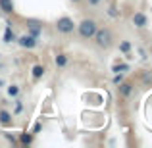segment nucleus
I'll use <instances>...</instances> for the list:
<instances>
[{"mask_svg": "<svg viewBox=\"0 0 152 148\" xmlns=\"http://www.w3.org/2000/svg\"><path fill=\"white\" fill-rule=\"evenodd\" d=\"M94 42H96L98 48H110L112 42H114V35H112L110 29H106V27H102V29H96V33L93 35Z\"/></svg>", "mask_w": 152, "mask_h": 148, "instance_id": "1", "label": "nucleus"}, {"mask_svg": "<svg viewBox=\"0 0 152 148\" xmlns=\"http://www.w3.org/2000/svg\"><path fill=\"white\" fill-rule=\"evenodd\" d=\"M75 27H77L79 35H81L83 39H93V35L96 33V29H98V23L94 21V19H83V21Z\"/></svg>", "mask_w": 152, "mask_h": 148, "instance_id": "2", "label": "nucleus"}, {"mask_svg": "<svg viewBox=\"0 0 152 148\" xmlns=\"http://www.w3.org/2000/svg\"><path fill=\"white\" fill-rule=\"evenodd\" d=\"M75 25H77V23H75L71 17H67V15H64V17H58V21H56V29H58V33H64V35L73 33Z\"/></svg>", "mask_w": 152, "mask_h": 148, "instance_id": "3", "label": "nucleus"}, {"mask_svg": "<svg viewBox=\"0 0 152 148\" xmlns=\"http://www.w3.org/2000/svg\"><path fill=\"white\" fill-rule=\"evenodd\" d=\"M15 42H18V44L21 46V48H27V50L35 48V46L39 44L37 37H33V35H21V37H18V39H15Z\"/></svg>", "mask_w": 152, "mask_h": 148, "instance_id": "4", "label": "nucleus"}, {"mask_svg": "<svg viewBox=\"0 0 152 148\" xmlns=\"http://www.w3.org/2000/svg\"><path fill=\"white\" fill-rule=\"evenodd\" d=\"M131 21H133V25H135V27H139V29H145V27L148 25V17H146L142 12H137V14H133Z\"/></svg>", "mask_w": 152, "mask_h": 148, "instance_id": "5", "label": "nucleus"}, {"mask_svg": "<svg viewBox=\"0 0 152 148\" xmlns=\"http://www.w3.org/2000/svg\"><path fill=\"white\" fill-rule=\"evenodd\" d=\"M118 93L121 94V96H131V93H133V85H131L129 81H121L118 85Z\"/></svg>", "mask_w": 152, "mask_h": 148, "instance_id": "6", "label": "nucleus"}, {"mask_svg": "<svg viewBox=\"0 0 152 148\" xmlns=\"http://www.w3.org/2000/svg\"><path fill=\"white\" fill-rule=\"evenodd\" d=\"M0 12L4 14H14V2L12 0H0Z\"/></svg>", "mask_w": 152, "mask_h": 148, "instance_id": "7", "label": "nucleus"}, {"mask_svg": "<svg viewBox=\"0 0 152 148\" xmlns=\"http://www.w3.org/2000/svg\"><path fill=\"white\" fill-rule=\"evenodd\" d=\"M0 123H2L4 127L6 125H12V114L6 110H0Z\"/></svg>", "mask_w": 152, "mask_h": 148, "instance_id": "8", "label": "nucleus"}, {"mask_svg": "<svg viewBox=\"0 0 152 148\" xmlns=\"http://www.w3.org/2000/svg\"><path fill=\"white\" fill-rule=\"evenodd\" d=\"M15 35H14V31H12V27L10 25H6V31H4V42H8V44H10V42H15Z\"/></svg>", "mask_w": 152, "mask_h": 148, "instance_id": "9", "label": "nucleus"}, {"mask_svg": "<svg viewBox=\"0 0 152 148\" xmlns=\"http://www.w3.org/2000/svg\"><path fill=\"white\" fill-rule=\"evenodd\" d=\"M31 71H33V79H41L42 75H45L46 69H45V66H41V63H35Z\"/></svg>", "mask_w": 152, "mask_h": 148, "instance_id": "10", "label": "nucleus"}, {"mask_svg": "<svg viewBox=\"0 0 152 148\" xmlns=\"http://www.w3.org/2000/svg\"><path fill=\"white\" fill-rule=\"evenodd\" d=\"M67 62H69L67 54H58V56L54 58V63H56L58 67H66V66H67Z\"/></svg>", "mask_w": 152, "mask_h": 148, "instance_id": "11", "label": "nucleus"}, {"mask_svg": "<svg viewBox=\"0 0 152 148\" xmlns=\"http://www.w3.org/2000/svg\"><path fill=\"white\" fill-rule=\"evenodd\" d=\"M112 71H114V73H125V71H129V66H127V63H115V66L112 67Z\"/></svg>", "mask_w": 152, "mask_h": 148, "instance_id": "12", "label": "nucleus"}, {"mask_svg": "<svg viewBox=\"0 0 152 148\" xmlns=\"http://www.w3.org/2000/svg\"><path fill=\"white\" fill-rule=\"evenodd\" d=\"M6 93H8V96H18V94H19V87L18 85H10V87H8V89H6Z\"/></svg>", "mask_w": 152, "mask_h": 148, "instance_id": "13", "label": "nucleus"}, {"mask_svg": "<svg viewBox=\"0 0 152 148\" xmlns=\"http://www.w3.org/2000/svg\"><path fill=\"white\" fill-rule=\"evenodd\" d=\"M119 50H121L123 54H129V50H131V42H129V41H121V42H119Z\"/></svg>", "mask_w": 152, "mask_h": 148, "instance_id": "14", "label": "nucleus"}, {"mask_svg": "<svg viewBox=\"0 0 152 148\" xmlns=\"http://www.w3.org/2000/svg\"><path fill=\"white\" fill-rule=\"evenodd\" d=\"M39 33H41V27H39L37 23H31V25H29V35H33V37H39Z\"/></svg>", "mask_w": 152, "mask_h": 148, "instance_id": "15", "label": "nucleus"}, {"mask_svg": "<svg viewBox=\"0 0 152 148\" xmlns=\"http://www.w3.org/2000/svg\"><path fill=\"white\" fill-rule=\"evenodd\" d=\"M142 83H145V85H150L152 83V73L150 71H145V73H142Z\"/></svg>", "mask_w": 152, "mask_h": 148, "instance_id": "16", "label": "nucleus"}, {"mask_svg": "<svg viewBox=\"0 0 152 148\" xmlns=\"http://www.w3.org/2000/svg\"><path fill=\"white\" fill-rule=\"evenodd\" d=\"M21 142L23 144H31L33 142V135H21Z\"/></svg>", "mask_w": 152, "mask_h": 148, "instance_id": "17", "label": "nucleus"}, {"mask_svg": "<svg viewBox=\"0 0 152 148\" xmlns=\"http://www.w3.org/2000/svg\"><path fill=\"white\" fill-rule=\"evenodd\" d=\"M123 81V73H115L114 75V85H119Z\"/></svg>", "mask_w": 152, "mask_h": 148, "instance_id": "18", "label": "nucleus"}, {"mask_svg": "<svg viewBox=\"0 0 152 148\" xmlns=\"http://www.w3.org/2000/svg\"><path fill=\"white\" fill-rule=\"evenodd\" d=\"M21 110H23V104L19 102V100H15V114H19Z\"/></svg>", "mask_w": 152, "mask_h": 148, "instance_id": "19", "label": "nucleus"}, {"mask_svg": "<svg viewBox=\"0 0 152 148\" xmlns=\"http://www.w3.org/2000/svg\"><path fill=\"white\" fill-rule=\"evenodd\" d=\"M100 2H102V0H89V4H91V6H98Z\"/></svg>", "mask_w": 152, "mask_h": 148, "instance_id": "20", "label": "nucleus"}, {"mask_svg": "<svg viewBox=\"0 0 152 148\" xmlns=\"http://www.w3.org/2000/svg\"><path fill=\"white\" fill-rule=\"evenodd\" d=\"M71 2H81V0H71Z\"/></svg>", "mask_w": 152, "mask_h": 148, "instance_id": "21", "label": "nucleus"}]
</instances>
